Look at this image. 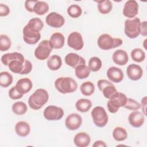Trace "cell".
<instances>
[{
    "label": "cell",
    "mask_w": 147,
    "mask_h": 147,
    "mask_svg": "<svg viewBox=\"0 0 147 147\" xmlns=\"http://www.w3.org/2000/svg\"><path fill=\"white\" fill-rule=\"evenodd\" d=\"M21 53H19V52H12V53H6L5 55H3L2 57H1V62L5 65H6V66H8V64L9 63L17 59L18 57L20 56V55H21Z\"/></svg>",
    "instance_id": "f35d334b"
},
{
    "label": "cell",
    "mask_w": 147,
    "mask_h": 147,
    "mask_svg": "<svg viewBox=\"0 0 147 147\" xmlns=\"http://www.w3.org/2000/svg\"><path fill=\"white\" fill-rule=\"evenodd\" d=\"M128 121L131 126L137 128L141 127L144 124L145 117L143 113L136 110L129 114Z\"/></svg>",
    "instance_id": "e0dca14e"
},
{
    "label": "cell",
    "mask_w": 147,
    "mask_h": 147,
    "mask_svg": "<svg viewBox=\"0 0 147 147\" xmlns=\"http://www.w3.org/2000/svg\"><path fill=\"white\" fill-rule=\"evenodd\" d=\"M140 34L142 36H146L147 31H146V21H143L141 22L140 26Z\"/></svg>",
    "instance_id": "f6af8a7d"
},
{
    "label": "cell",
    "mask_w": 147,
    "mask_h": 147,
    "mask_svg": "<svg viewBox=\"0 0 147 147\" xmlns=\"http://www.w3.org/2000/svg\"><path fill=\"white\" fill-rule=\"evenodd\" d=\"M15 131L18 136L24 137L29 134L30 127L28 122L25 121H19L16 124Z\"/></svg>",
    "instance_id": "603a6c76"
},
{
    "label": "cell",
    "mask_w": 147,
    "mask_h": 147,
    "mask_svg": "<svg viewBox=\"0 0 147 147\" xmlns=\"http://www.w3.org/2000/svg\"><path fill=\"white\" fill-rule=\"evenodd\" d=\"M91 114L93 122L96 126L103 127L107 125L109 117L106 110L103 107H95L92 109Z\"/></svg>",
    "instance_id": "5b68a950"
},
{
    "label": "cell",
    "mask_w": 147,
    "mask_h": 147,
    "mask_svg": "<svg viewBox=\"0 0 147 147\" xmlns=\"http://www.w3.org/2000/svg\"><path fill=\"white\" fill-rule=\"evenodd\" d=\"M45 22L48 25L55 28L63 26L65 23V19L63 16L56 12H51L47 17Z\"/></svg>",
    "instance_id": "30bf717a"
},
{
    "label": "cell",
    "mask_w": 147,
    "mask_h": 147,
    "mask_svg": "<svg viewBox=\"0 0 147 147\" xmlns=\"http://www.w3.org/2000/svg\"><path fill=\"white\" fill-rule=\"evenodd\" d=\"M56 90L61 94H68L75 92L78 88L76 82L71 77H60L55 82Z\"/></svg>",
    "instance_id": "7a4b0ae2"
},
{
    "label": "cell",
    "mask_w": 147,
    "mask_h": 147,
    "mask_svg": "<svg viewBox=\"0 0 147 147\" xmlns=\"http://www.w3.org/2000/svg\"><path fill=\"white\" fill-rule=\"evenodd\" d=\"M123 43V41L119 38H113L109 34L100 35L97 40V44L99 48L103 50H110L115 48Z\"/></svg>",
    "instance_id": "3957f363"
},
{
    "label": "cell",
    "mask_w": 147,
    "mask_h": 147,
    "mask_svg": "<svg viewBox=\"0 0 147 147\" xmlns=\"http://www.w3.org/2000/svg\"><path fill=\"white\" fill-rule=\"evenodd\" d=\"M47 64L49 69L57 71L59 69L62 65V60L59 56L54 55L48 58Z\"/></svg>",
    "instance_id": "cb8c5ba5"
},
{
    "label": "cell",
    "mask_w": 147,
    "mask_h": 147,
    "mask_svg": "<svg viewBox=\"0 0 147 147\" xmlns=\"http://www.w3.org/2000/svg\"><path fill=\"white\" fill-rule=\"evenodd\" d=\"M26 25L31 30L40 33V32L42 29L44 27V23L39 18L34 17L30 19L29 21L28 24Z\"/></svg>",
    "instance_id": "d4e9b609"
},
{
    "label": "cell",
    "mask_w": 147,
    "mask_h": 147,
    "mask_svg": "<svg viewBox=\"0 0 147 147\" xmlns=\"http://www.w3.org/2000/svg\"><path fill=\"white\" fill-rule=\"evenodd\" d=\"M48 99L49 94L47 91L43 88H38L29 96L28 104L31 109L37 110L46 104Z\"/></svg>",
    "instance_id": "6da1fadb"
},
{
    "label": "cell",
    "mask_w": 147,
    "mask_h": 147,
    "mask_svg": "<svg viewBox=\"0 0 147 147\" xmlns=\"http://www.w3.org/2000/svg\"><path fill=\"white\" fill-rule=\"evenodd\" d=\"M27 106L23 102H16L12 106L13 112L18 115H23L27 111Z\"/></svg>",
    "instance_id": "d6a6232c"
},
{
    "label": "cell",
    "mask_w": 147,
    "mask_h": 147,
    "mask_svg": "<svg viewBox=\"0 0 147 147\" xmlns=\"http://www.w3.org/2000/svg\"><path fill=\"white\" fill-rule=\"evenodd\" d=\"M130 55L132 60L137 63L142 62L145 59V53L141 48H135L133 49Z\"/></svg>",
    "instance_id": "836d02e7"
},
{
    "label": "cell",
    "mask_w": 147,
    "mask_h": 147,
    "mask_svg": "<svg viewBox=\"0 0 147 147\" xmlns=\"http://www.w3.org/2000/svg\"><path fill=\"white\" fill-rule=\"evenodd\" d=\"M66 64L75 68L80 65L86 64V61L84 58L75 53H69L67 54L64 59Z\"/></svg>",
    "instance_id": "2e32d148"
},
{
    "label": "cell",
    "mask_w": 147,
    "mask_h": 147,
    "mask_svg": "<svg viewBox=\"0 0 147 147\" xmlns=\"http://www.w3.org/2000/svg\"><path fill=\"white\" fill-rule=\"evenodd\" d=\"M123 107L130 110L136 111L141 108V105L131 98H127V102Z\"/></svg>",
    "instance_id": "ab89813d"
},
{
    "label": "cell",
    "mask_w": 147,
    "mask_h": 147,
    "mask_svg": "<svg viewBox=\"0 0 147 147\" xmlns=\"http://www.w3.org/2000/svg\"><path fill=\"white\" fill-rule=\"evenodd\" d=\"M102 63L101 60L96 56L90 58L88 61V67L91 71L96 72L98 71L102 67Z\"/></svg>",
    "instance_id": "e575fe53"
},
{
    "label": "cell",
    "mask_w": 147,
    "mask_h": 147,
    "mask_svg": "<svg viewBox=\"0 0 147 147\" xmlns=\"http://www.w3.org/2000/svg\"><path fill=\"white\" fill-rule=\"evenodd\" d=\"M98 3V9L100 13L106 14L109 13L113 7L112 2L109 0L96 1Z\"/></svg>",
    "instance_id": "4316f807"
},
{
    "label": "cell",
    "mask_w": 147,
    "mask_h": 147,
    "mask_svg": "<svg viewBox=\"0 0 147 147\" xmlns=\"http://www.w3.org/2000/svg\"><path fill=\"white\" fill-rule=\"evenodd\" d=\"M127 99V98L125 94L118 92L114 98L108 100L107 103L108 110L111 113H116L120 107H123L125 105Z\"/></svg>",
    "instance_id": "8992f818"
},
{
    "label": "cell",
    "mask_w": 147,
    "mask_h": 147,
    "mask_svg": "<svg viewBox=\"0 0 147 147\" xmlns=\"http://www.w3.org/2000/svg\"><path fill=\"white\" fill-rule=\"evenodd\" d=\"M102 92H103V96L106 98L109 99L114 98L118 93V91L117 90L116 88L115 87L113 84L109 85L103 88L102 90Z\"/></svg>",
    "instance_id": "d590c367"
},
{
    "label": "cell",
    "mask_w": 147,
    "mask_h": 147,
    "mask_svg": "<svg viewBox=\"0 0 147 147\" xmlns=\"http://www.w3.org/2000/svg\"><path fill=\"white\" fill-rule=\"evenodd\" d=\"M107 76L109 80L114 83H119L123 79V72L122 70L118 67H111L107 71Z\"/></svg>",
    "instance_id": "ac0fdd59"
},
{
    "label": "cell",
    "mask_w": 147,
    "mask_h": 147,
    "mask_svg": "<svg viewBox=\"0 0 147 147\" xmlns=\"http://www.w3.org/2000/svg\"><path fill=\"white\" fill-rule=\"evenodd\" d=\"M43 115L44 118L48 121H58L63 118L64 111L61 107L50 105L44 109Z\"/></svg>",
    "instance_id": "ba28073f"
},
{
    "label": "cell",
    "mask_w": 147,
    "mask_h": 147,
    "mask_svg": "<svg viewBox=\"0 0 147 147\" xmlns=\"http://www.w3.org/2000/svg\"><path fill=\"white\" fill-rule=\"evenodd\" d=\"M126 73L128 78L130 80L136 81L140 80L142 76L143 70L139 65L131 64L127 66Z\"/></svg>",
    "instance_id": "9a60e30c"
},
{
    "label": "cell",
    "mask_w": 147,
    "mask_h": 147,
    "mask_svg": "<svg viewBox=\"0 0 147 147\" xmlns=\"http://www.w3.org/2000/svg\"><path fill=\"white\" fill-rule=\"evenodd\" d=\"M90 141V136L85 132H79L74 138V142L78 147H86L89 145Z\"/></svg>",
    "instance_id": "7402d4cb"
},
{
    "label": "cell",
    "mask_w": 147,
    "mask_h": 147,
    "mask_svg": "<svg viewBox=\"0 0 147 147\" xmlns=\"http://www.w3.org/2000/svg\"><path fill=\"white\" fill-rule=\"evenodd\" d=\"M67 13L71 17L76 18L79 17L82 15V10L78 5L73 4L68 7Z\"/></svg>",
    "instance_id": "8d00e7d4"
},
{
    "label": "cell",
    "mask_w": 147,
    "mask_h": 147,
    "mask_svg": "<svg viewBox=\"0 0 147 147\" xmlns=\"http://www.w3.org/2000/svg\"><path fill=\"white\" fill-rule=\"evenodd\" d=\"M49 5L47 2L44 1H37L34 6L33 12L37 15L42 16L49 11Z\"/></svg>",
    "instance_id": "f1b7e54d"
},
{
    "label": "cell",
    "mask_w": 147,
    "mask_h": 147,
    "mask_svg": "<svg viewBox=\"0 0 147 147\" xmlns=\"http://www.w3.org/2000/svg\"><path fill=\"white\" fill-rule=\"evenodd\" d=\"M93 147H106L107 145L106 144L101 140H98L96 141L94 144L92 145Z\"/></svg>",
    "instance_id": "7dc6e473"
},
{
    "label": "cell",
    "mask_w": 147,
    "mask_h": 147,
    "mask_svg": "<svg viewBox=\"0 0 147 147\" xmlns=\"http://www.w3.org/2000/svg\"><path fill=\"white\" fill-rule=\"evenodd\" d=\"M24 94L19 92L16 88V86L12 87L9 91V96L13 100L19 99L22 98Z\"/></svg>",
    "instance_id": "60d3db41"
},
{
    "label": "cell",
    "mask_w": 147,
    "mask_h": 147,
    "mask_svg": "<svg viewBox=\"0 0 147 147\" xmlns=\"http://www.w3.org/2000/svg\"><path fill=\"white\" fill-rule=\"evenodd\" d=\"M141 21L139 18L127 19L125 22V33L130 38H136L140 34Z\"/></svg>",
    "instance_id": "277c9868"
},
{
    "label": "cell",
    "mask_w": 147,
    "mask_h": 147,
    "mask_svg": "<svg viewBox=\"0 0 147 147\" xmlns=\"http://www.w3.org/2000/svg\"><path fill=\"white\" fill-rule=\"evenodd\" d=\"M82 123V117L77 113H72L68 115L65 121V125L70 130H75L79 129Z\"/></svg>",
    "instance_id": "7c38bea8"
},
{
    "label": "cell",
    "mask_w": 147,
    "mask_h": 147,
    "mask_svg": "<svg viewBox=\"0 0 147 147\" xmlns=\"http://www.w3.org/2000/svg\"><path fill=\"white\" fill-rule=\"evenodd\" d=\"M52 48L49 40H42L34 50V56L40 60H44L48 59L52 51Z\"/></svg>",
    "instance_id": "52a82bcc"
},
{
    "label": "cell",
    "mask_w": 147,
    "mask_h": 147,
    "mask_svg": "<svg viewBox=\"0 0 147 147\" xmlns=\"http://www.w3.org/2000/svg\"><path fill=\"white\" fill-rule=\"evenodd\" d=\"M113 137L117 141H122L127 138V133L123 127H116L113 130Z\"/></svg>",
    "instance_id": "f546056e"
},
{
    "label": "cell",
    "mask_w": 147,
    "mask_h": 147,
    "mask_svg": "<svg viewBox=\"0 0 147 147\" xmlns=\"http://www.w3.org/2000/svg\"><path fill=\"white\" fill-rule=\"evenodd\" d=\"M92 106V102L90 99L82 98L79 99L75 103L76 110L81 113L87 112Z\"/></svg>",
    "instance_id": "484cf974"
},
{
    "label": "cell",
    "mask_w": 147,
    "mask_h": 147,
    "mask_svg": "<svg viewBox=\"0 0 147 147\" xmlns=\"http://www.w3.org/2000/svg\"><path fill=\"white\" fill-rule=\"evenodd\" d=\"M80 90L83 95L85 96H90L94 92L95 86L91 82H85L80 85Z\"/></svg>",
    "instance_id": "4dcf8cb0"
},
{
    "label": "cell",
    "mask_w": 147,
    "mask_h": 147,
    "mask_svg": "<svg viewBox=\"0 0 147 147\" xmlns=\"http://www.w3.org/2000/svg\"><path fill=\"white\" fill-rule=\"evenodd\" d=\"M49 41L53 49H61L64 45L65 37L62 33L60 32H55L52 34Z\"/></svg>",
    "instance_id": "ffe728a7"
},
{
    "label": "cell",
    "mask_w": 147,
    "mask_h": 147,
    "mask_svg": "<svg viewBox=\"0 0 147 147\" xmlns=\"http://www.w3.org/2000/svg\"><path fill=\"white\" fill-rule=\"evenodd\" d=\"M37 2V0L26 1L25 2V7L26 10H28L29 12H33L34 6Z\"/></svg>",
    "instance_id": "b9f144b4"
},
{
    "label": "cell",
    "mask_w": 147,
    "mask_h": 147,
    "mask_svg": "<svg viewBox=\"0 0 147 147\" xmlns=\"http://www.w3.org/2000/svg\"><path fill=\"white\" fill-rule=\"evenodd\" d=\"M15 86L19 92L25 94L31 90L33 87V83L29 78H24L19 79L17 82Z\"/></svg>",
    "instance_id": "d6986e66"
},
{
    "label": "cell",
    "mask_w": 147,
    "mask_h": 147,
    "mask_svg": "<svg viewBox=\"0 0 147 147\" xmlns=\"http://www.w3.org/2000/svg\"><path fill=\"white\" fill-rule=\"evenodd\" d=\"M67 44L70 48L76 51L81 50L84 46L82 36L79 32H72L68 36Z\"/></svg>",
    "instance_id": "9c48e42d"
},
{
    "label": "cell",
    "mask_w": 147,
    "mask_h": 147,
    "mask_svg": "<svg viewBox=\"0 0 147 147\" xmlns=\"http://www.w3.org/2000/svg\"><path fill=\"white\" fill-rule=\"evenodd\" d=\"M13 76L6 71L0 73V85L2 87H7L13 83Z\"/></svg>",
    "instance_id": "1f68e13d"
},
{
    "label": "cell",
    "mask_w": 147,
    "mask_h": 147,
    "mask_svg": "<svg viewBox=\"0 0 147 147\" xmlns=\"http://www.w3.org/2000/svg\"><path fill=\"white\" fill-rule=\"evenodd\" d=\"M114 63L119 65H124L127 64L129 60V57L127 52L122 49L115 51L112 56Z\"/></svg>",
    "instance_id": "44dd1931"
},
{
    "label": "cell",
    "mask_w": 147,
    "mask_h": 147,
    "mask_svg": "<svg viewBox=\"0 0 147 147\" xmlns=\"http://www.w3.org/2000/svg\"><path fill=\"white\" fill-rule=\"evenodd\" d=\"M11 42L10 38L6 34L0 36V51L2 52L6 51L10 48Z\"/></svg>",
    "instance_id": "74e56055"
},
{
    "label": "cell",
    "mask_w": 147,
    "mask_h": 147,
    "mask_svg": "<svg viewBox=\"0 0 147 147\" xmlns=\"http://www.w3.org/2000/svg\"><path fill=\"white\" fill-rule=\"evenodd\" d=\"M25 59L24 56L21 54L19 57L11 61L9 63L8 67L12 72L22 75L25 67Z\"/></svg>",
    "instance_id": "5bb4252c"
},
{
    "label": "cell",
    "mask_w": 147,
    "mask_h": 147,
    "mask_svg": "<svg viewBox=\"0 0 147 147\" xmlns=\"http://www.w3.org/2000/svg\"><path fill=\"white\" fill-rule=\"evenodd\" d=\"M10 13L9 7L5 4H0V16L5 17Z\"/></svg>",
    "instance_id": "7bdbcfd3"
},
{
    "label": "cell",
    "mask_w": 147,
    "mask_h": 147,
    "mask_svg": "<svg viewBox=\"0 0 147 147\" xmlns=\"http://www.w3.org/2000/svg\"><path fill=\"white\" fill-rule=\"evenodd\" d=\"M141 107L142 108V110L144 113V115H146V96H144L142 99H141Z\"/></svg>",
    "instance_id": "bcb514c9"
},
{
    "label": "cell",
    "mask_w": 147,
    "mask_h": 147,
    "mask_svg": "<svg viewBox=\"0 0 147 147\" xmlns=\"http://www.w3.org/2000/svg\"><path fill=\"white\" fill-rule=\"evenodd\" d=\"M139 6L135 0H129L126 2L123 9V14L128 18H133L138 13Z\"/></svg>",
    "instance_id": "8fae6325"
},
{
    "label": "cell",
    "mask_w": 147,
    "mask_h": 147,
    "mask_svg": "<svg viewBox=\"0 0 147 147\" xmlns=\"http://www.w3.org/2000/svg\"><path fill=\"white\" fill-rule=\"evenodd\" d=\"M146 39H145V40H144V48H145V49H146V45H145V42H146Z\"/></svg>",
    "instance_id": "c3c4849f"
},
{
    "label": "cell",
    "mask_w": 147,
    "mask_h": 147,
    "mask_svg": "<svg viewBox=\"0 0 147 147\" xmlns=\"http://www.w3.org/2000/svg\"><path fill=\"white\" fill-rule=\"evenodd\" d=\"M98 87L99 88V90L102 91V89L103 88H105V87L109 86V85H111V84H113L112 83H111L110 82L107 80H105V79H100V80H99L98 81Z\"/></svg>",
    "instance_id": "ee69618b"
},
{
    "label": "cell",
    "mask_w": 147,
    "mask_h": 147,
    "mask_svg": "<svg viewBox=\"0 0 147 147\" xmlns=\"http://www.w3.org/2000/svg\"><path fill=\"white\" fill-rule=\"evenodd\" d=\"M23 39L24 41L30 45H34L36 44L41 38V34L38 32H35L29 29L26 25H25L22 30Z\"/></svg>",
    "instance_id": "4fadbf2b"
},
{
    "label": "cell",
    "mask_w": 147,
    "mask_h": 147,
    "mask_svg": "<svg viewBox=\"0 0 147 147\" xmlns=\"http://www.w3.org/2000/svg\"><path fill=\"white\" fill-rule=\"evenodd\" d=\"M75 75L80 79H84L88 78L90 74V69L86 64L80 65L75 68Z\"/></svg>",
    "instance_id": "83f0119b"
}]
</instances>
